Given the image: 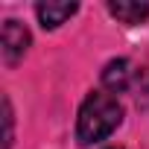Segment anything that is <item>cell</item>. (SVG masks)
Returning <instances> with one entry per match:
<instances>
[{"label": "cell", "mask_w": 149, "mask_h": 149, "mask_svg": "<svg viewBox=\"0 0 149 149\" xmlns=\"http://www.w3.org/2000/svg\"><path fill=\"white\" fill-rule=\"evenodd\" d=\"M120 123H123V105L117 102V97H111L105 91H94L85 97V102L79 108L76 137L82 146H91V143L105 140Z\"/></svg>", "instance_id": "6da1fadb"}, {"label": "cell", "mask_w": 149, "mask_h": 149, "mask_svg": "<svg viewBox=\"0 0 149 149\" xmlns=\"http://www.w3.org/2000/svg\"><path fill=\"white\" fill-rule=\"evenodd\" d=\"M0 44H3V61L12 67V64H18V61L26 56V50H29V29H26L21 21L9 18V21L3 24Z\"/></svg>", "instance_id": "7a4b0ae2"}, {"label": "cell", "mask_w": 149, "mask_h": 149, "mask_svg": "<svg viewBox=\"0 0 149 149\" xmlns=\"http://www.w3.org/2000/svg\"><path fill=\"white\" fill-rule=\"evenodd\" d=\"M140 73L134 70V64L129 58H114L105 64L102 70V85L111 91V94H123V91H134V82H137Z\"/></svg>", "instance_id": "3957f363"}, {"label": "cell", "mask_w": 149, "mask_h": 149, "mask_svg": "<svg viewBox=\"0 0 149 149\" xmlns=\"http://www.w3.org/2000/svg\"><path fill=\"white\" fill-rule=\"evenodd\" d=\"M76 9H79L76 3H53V0H47V3H38V6H35V15H38V21H41L44 29H56V26H61L73 12H76Z\"/></svg>", "instance_id": "277c9868"}, {"label": "cell", "mask_w": 149, "mask_h": 149, "mask_svg": "<svg viewBox=\"0 0 149 149\" xmlns=\"http://www.w3.org/2000/svg\"><path fill=\"white\" fill-rule=\"evenodd\" d=\"M108 12L123 24H143L149 18V3H108Z\"/></svg>", "instance_id": "5b68a950"}, {"label": "cell", "mask_w": 149, "mask_h": 149, "mask_svg": "<svg viewBox=\"0 0 149 149\" xmlns=\"http://www.w3.org/2000/svg\"><path fill=\"white\" fill-rule=\"evenodd\" d=\"M108 149H123V146H108Z\"/></svg>", "instance_id": "8992f818"}]
</instances>
